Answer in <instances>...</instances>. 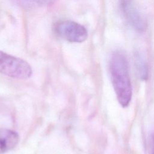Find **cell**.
<instances>
[{
    "mask_svg": "<svg viewBox=\"0 0 154 154\" xmlns=\"http://www.w3.org/2000/svg\"><path fill=\"white\" fill-rule=\"evenodd\" d=\"M0 73L10 78L25 79L31 76L32 70L24 60L0 51Z\"/></svg>",
    "mask_w": 154,
    "mask_h": 154,
    "instance_id": "2",
    "label": "cell"
},
{
    "mask_svg": "<svg viewBox=\"0 0 154 154\" xmlns=\"http://www.w3.org/2000/svg\"><path fill=\"white\" fill-rule=\"evenodd\" d=\"M153 146H152V154H154V138H153Z\"/></svg>",
    "mask_w": 154,
    "mask_h": 154,
    "instance_id": "8",
    "label": "cell"
},
{
    "mask_svg": "<svg viewBox=\"0 0 154 154\" xmlns=\"http://www.w3.org/2000/svg\"><path fill=\"white\" fill-rule=\"evenodd\" d=\"M109 69L117 100L122 107L126 108L131 102L132 88L129 64L125 55L120 52H114L109 61Z\"/></svg>",
    "mask_w": 154,
    "mask_h": 154,
    "instance_id": "1",
    "label": "cell"
},
{
    "mask_svg": "<svg viewBox=\"0 0 154 154\" xmlns=\"http://www.w3.org/2000/svg\"><path fill=\"white\" fill-rule=\"evenodd\" d=\"M56 0H11L17 6L24 9H32L52 4Z\"/></svg>",
    "mask_w": 154,
    "mask_h": 154,
    "instance_id": "7",
    "label": "cell"
},
{
    "mask_svg": "<svg viewBox=\"0 0 154 154\" xmlns=\"http://www.w3.org/2000/svg\"><path fill=\"white\" fill-rule=\"evenodd\" d=\"M119 7L125 20L134 31H145L147 22L135 0H119Z\"/></svg>",
    "mask_w": 154,
    "mask_h": 154,
    "instance_id": "4",
    "label": "cell"
},
{
    "mask_svg": "<svg viewBox=\"0 0 154 154\" xmlns=\"http://www.w3.org/2000/svg\"><path fill=\"white\" fill-rule=\"evenodd\" d=\"M134 60L139 78L142 81L147 80L149 76V68L145 59L141 54L137 52L134 54Z\"/></svg>",
    "mask_w": 154,
    "mask_h": 154,
    "instance_id": "6",
    "label": "cell"
},
{
    "mask_svg": "<svg viewBox=\"0 0 154 154\" xmlns=\"http://www.w3.org/2000/svg\"><path fill=\"white\" fill-rule=\"evenodd\" d=\"M19 141L18 134L12 130L0 129V154L13 149Z\"/></svg>",
    "mask_w": 154,
    "mask_h": 154,
    "instance_id": "5",
    "label": "cell"
},
{
    "mask_svg": "<svg viewBox=\"0 0 154 154\" xmlns=\"http://www.w3.org/2000/svg\"><path fill=\"white\" fill-rule=\"evenodd\" d=\"M54 29L58 36L71 43H82L88 37L87 29L73 20L58 21L55 24Z\"/></svg>",
    "mask_w": 154,
    "mask_h": 154,
    "instance_id": "3",
    "label": "cell"
}]
</instances>
